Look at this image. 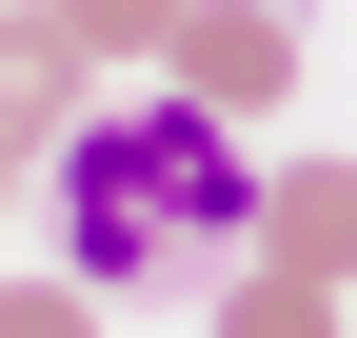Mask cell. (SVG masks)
I'll return each instance as SVG.
<instances>
[{
  "mask_svg": "<svg viewBox=\"0 0 357 338\" xmlns=\"http://www.w3.org/2000/svg\"><path fill=\"white\" fill-rule=\"evenodd\" d=\"M218 338H337V279H298V259H238V279H218Z\"/></svg>",
  "mask_w": 357,
  "mask_h": 338,
  "instance_id": "6",
  "label": "cell"
},
{
  "mask_svg": "<svg viewBox=\"0 0 357 338\" xmlns=\"http://www.w3.org/2000/svg\"><path fill=\"white\" fill-rule=\"evenodd\" d=\"M40 20H60V60H79V80H159L178 0H40Z\"/></svg>",
  "mask_w": 357,
  "mask_h": 338,
  "instance_id": "5",
  "label": "cell"
},
{
  "mask_svg": "<svg viewBox=\"0 0 357 338\" xmlns=\"http://www.w3.org/2000/svg\"><path fill=\"white\" fill-rule=\"evenodd\" d=\"M40 239H60V279H100V299L199 279L218 239H258L238 119H199L178 80H139V100H79L60 140H40Z\"/></svg>",
  "mask_w": 357,
  "mask_h": 338,
  "instance_id": "1",
  "label": "cell"
},
{
  "mask_svg": "<svg viewBox=\"0 0 357 338\" xmlns=\"http://www.w3.org/2000/svg\"><path fill=\"white\" fill-rule=\"evenodd\" d=\"M0 338H100V279H60V259L0 279Z\"/></svg>",
  "mask_w": 357,
  "mask_h": 338,
  "instance_id": "7",
  "label": "cell"
},
{
  "mask_svg": "<svg viewBox=\"0 0 357 338\" xmlns=\"http://www.w3.org/2000/svg\"><path fill=\"white\" fill-rule=\"evenodd\" d=\"M60 119H79V60H60V20H40V0H0V140H60Z\"/></svg>",
  "mask_w": 357,
  "mask_h": 338,
  "instance_id": "4",
  "label": "cell"
},
{
  "mask_svg": "<svg viewBox=\"0 0 357 338\" xmlns=\"http://www.w3.org/2000/svg\"><path fill=\"white\" fill-rule=\"evenodd\" d=\"M238 259H298V279H337V299H357V159H278Z\"/></svg>",
  "mask_w": 357,
  "mask_h": 338,
  "instance_id": "3",
  "label": "cell"
},
{
  "mask_svg": "<svg viewBox=\"0 0 357 338\" xmlns=\"http://www.w3.org/2000/svg\"><path fill=\"white\" fill-rule=\"evenodd\" d=\"M159 80H178L199 119H278V100H298V0H178Z\"/></svg>",
  "mask_w": 357,
  "mask_h": 338,
  "instance_id": "2",
  "label": "cell"
},
{
  "mask_svg": "<svg viewBox=\"0 0 357 338\" xmlns=\"http://www.w3.org/2000/svg\"><path fill=\"white\" fill-rule=\"evenodd\" d=\"M20 199H40V159H20V140H0V219H20Z\"/></svg>",
  "mask_w": 357,
  "mask_h": 338,
  "instance_id": "8",
  "label": "cell"
}]
</instances>
